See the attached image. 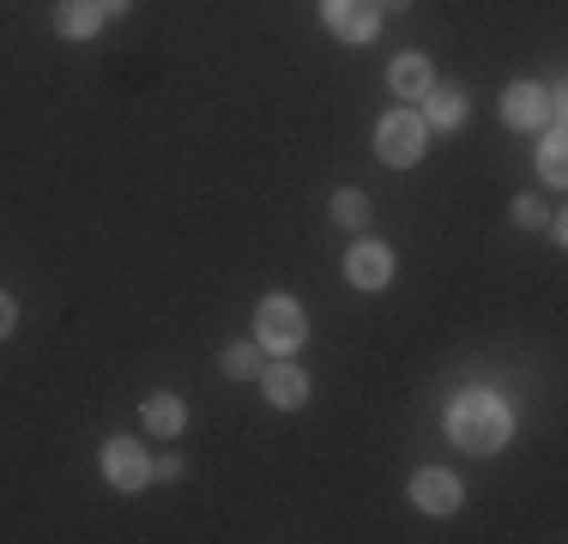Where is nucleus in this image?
Masks as SVG:
<instances>
[{"instance_id":"1","label":"nucleus","mask_w":568,"mask_h":544,"mask_svg":"<svg viewBox=\"0 0 568 544\" xmlns=\"http://www.w3.org/2000/svg\"><path fill=\"white\" fill-rule=\"evenodd\" d=\"M508 405L496 400V393H484V387H471V393H459L454 400V412H448V435L466 454H496V447L508 442Z\"/></svg>"},{"instance_id":"2","label":"nucleus","mask_w":568,"mask_h":544,"mask_svg":"<svg viewBox=\"0 0 568 544\" xmlns=\"http://www.w3.org/2000/svg\"><path fill=\"white\" fill-rule=\"evenodd\" d=\"M424 152H429V128L417 109H387L375 121V158L387 170H412V163H424Z\"/></svg>"},{"instance_id":"3","label":"nucleus","mask_w":568,"mask_h":544,"mask_svg":"<svg viewBox=\"0 0 568 544\" xmlns=\"http://www.w3.org/2000/svg\"><path fill=\"white\" fill-rule=\"evenodd\" d=\"M308 339V315L291 303V296H266L261 309H254V345L273 351V357H296Z\"/></svg>"},{"instance_id":"4","label":"nucleus","mask_w":568,"mask_h":544,"mask_svg":"<svg viewBox=\"0 0 568 544\" xmlns=\"http://www.w3.org/2000/svg\"><path fill=\"white\" fill-rule=\"evenodd\" d=\"M321 24L339 43H369L382 31V0H321Z\"/></svg>"},{"instance_id":"5","label":"nucleus","mask_w":568,"mask_h":544,"mask_svg":"<svg viewBox=\"0 0 568 544\" xmlns=\"http://www.w3.org/2000/svg\"><path fill=\"white\" fill-rule=\"evenodd\" d=\"M550 115H562V103L550 98L545 85H508L503 91V121H508V128L532 133V128H545Z\"/></svg>"},{"instance_id":"6","label":"nucleus","mask_w":568,"mask_h":544,"mask_svg":"<svg viewBox=\"0 0 568 544\" xmlns=\"http://www.w3.org/2000/svg\"><path fill=\"white\" fill-rule=\"evenodd\" d=\"M103 478L115 490H145L152 484V460H145V447L133 442V435H115L110 447H103Z\"/></svg>"},{"instance_id":"7","label":"nucleus","mask_w":568,"mask_h":544,"mask_svg":"<svg viewBox=\"0 0 568 544\" xmlns=\"http://www.w3.org/2000/svg\"><path fill=\"white\" fill-rule=\"evenodd\" d=\"M345 279L357 284V291H387V279H394V249H387V242H357V249L345 254Z\"/></svg>"},{"instance_id":"8","label":"nucleus","mask_w":568,"mask_h":544,"mask_svg":"<svg viewBox=\"0 0 568 544\" xmlns=\"http://www.w3.org/2000/svg\"><path fill=\"white\" fill-rule=\"evenodd\" d=\"M459 496H466V490H459V478H454V472H442V466H424L412 478V502L424 514H454Z\"/></svg>"},{"instance_id":"9","label":"nucleus","mask_w":568,"mask_h":544,"mask_svg":"<svg viewBox=\"0 0 568 544\" xmlns=\"http://www.w3.org/2000/svg\"><path fill=\"white\" fill-rule=\"evenodd\" d=\"M459 121H466V91H459V85H429L424 91V128L454 133Z\"/></svg>"},{"instance_id":"10","label":"nucleus","mask_w":568,"mask_h":544,"mask_svg":"<svg viewBox=\"0 0 568 544\" xmlns=\"http://www.w3.org/2000/svg\"><path fill=\"white\" fill-rule=\"evenodd\" d=\"M266 381V400L278 405V412H296V405L308 400V375L296 370V363H273V370H261Z\"/></svg>"},{"instance_id":"11","label":"nucleus","mask_w":568,"mask_h":544,"mask_svg":"<svg viewBox=\"0 0 568 544\" xmlns=\"http://www.w3.org/2000/svg\"><path fill=\"white\" fill-rule=\"evenodd\" d=\"M55 31L67 37V43H85V37H98V31H103L98 0H61V7H55Z\"/></svg>"},{"instance_id":"12","label":"nucleus","mask_w":568,"mask_h":544,"mask_svg":"<svg viewBox=\"0 0 568 544\" xmlns=\"http://www.w3.org/2000/svg\"><path fill=\"white\" fill-rule=\"evenodd\" d=\"M140 417H145V435H182L187 430V405L175 393H152Z\"/></svg>"},{"instance_id":"13","label":"nucleus","mask_w":568,"mask_h":544,"mask_svg":"<svg viewBox=\"0 0 568 544\" xmlns=\"http://www.w3.org/2000/svg\"><path fill=\"white\" fill-rule=\"evenodd\" d=\"M387 85H394V98H424L436 79H429V61H424V54H399V61L387 67Z\"/></svg>"},{"instance_id":"14","label":"nucleus","mask_w":568,"mask_h":544,"mask_svg":"<svg viewBox=\"0 0 568 544\" xmlns=\"http://www.w3.org/2000/svg\"><path fill=\"white\" fill-rule=\"evenodd\" d=\"M562 145H568V140H562V128H550V133H545V158H538V170H545V182H550V188H562V182H568V158H562Z\"/></svg>"},{"instance_id":"15","label":"nucleus","mask_w":568,"mask_h":544,"mask_svg":"<svg viewBox=\"0 0 568 544\" xmlns=\"http://www.w3.org/2000/svg\"><path fill=\"white\" fill-rule=\"evenodd\" d=\"M333 218H339L345 230H363L369 224V200H363L357 188H339V194H333Z\"/></svg>"},{"instance_id":"16","label":"nucleus","mask_w":568,"mask_h":544,"mask_svg":"<svg viewBox=\"0 0 568 544\" xmlns=\"http://www.w3.org/2000/svg\"><path fill=\"white\" fill-rule=\"evenodd\" d=\"M224 375H230V381L261 375V345H248V339H242V345H230V351H224Z\"/></svg>"},{"instance_id":"17","label":"nucleus","mask_w":568,"mask_h":544,"mask_svg":"<svg viewBox=\"0 0 568 544\" xmlns=\"http://www.w3.org/2000/svg\"><path fill=\"white\" fill-rule=\"evenodd\" d=\"M514 224H532V230H538V224H545V206H538L532 194H526V200H514Z\"/></svg>"},{"instance_id":"18","label":"nucleus","mask_w":568,"mask_h":544,"mask_svg":"<svg viewBox=\"0 0 568 544\" xmlns=\"http://www.w3.org/2000/svg\"><path fill=\"white\" fill-rule=\"evenodd\" d=\"M182 454H164V460H158V466H152V478H182Z\"/></svg>"},{"instance_id":"19","label":"nucleus","mask_w":568,"mask_h":544,"mask_svg":"<svg viewBox=\"0 0 568 544\" xmlns=\"http://www.w3.org/2000/svg\"><path fill=\"white\" fill-rule=\"evenodd\" d=\"M12 321H19V309H12V296H7V291H0V339H7V333H12Z\"/></svg>"},{"instance_id":"20","label":"nucleus","mask_w":568,"mask_h":544,"mask_svg":"<svg viewBox=\"0 0 568 544\" xmlns=\"http://www.w3.org/2000/svg\"><path fill=\"white\" fill-rule=\"evenodd\" d=\"M128 7H133V0H98V12H103V19H121Z\"/></svg>"},{"instance_id":"21","label":"nucleus","mask_w":568,"mask_h":544,"mask_svg":"<svg viewBox=\"0 0 568 544\" xmlns=\"http://www.w3.org/2000/svg\"><path fill=\"white\" fill-rule=\"evenodd\" d=\"M387 7H394V12H405V7H412V0H387Z\"/></svg>"}]
</instances>
